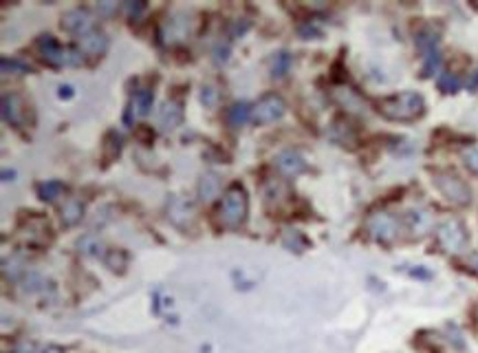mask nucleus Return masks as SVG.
<instances>
[{
	"label": "nucleus",
	"instance_id": "obj_16",
	"mask_svg": "<svg viewBox=\"0 0 478 353\" xmlns=\"http://www.w3.org/2000/svg\"><path fill=\"white\" fill-rule=\"evenodd\" d=\"M183 124V106L181 102L177 100H168L163 102V106L159 109V126L161 130H174Z\"/></svg>",
	"mask_w": 478,
	"mask_h": 353
},
{
	"label": "nucleus",
	"instance_id": "obj_8",
	"mask_svg": "<svg viewBox=\"0 0 478 353\" xmlns=\"http://www.w3.org/2000/svg\"><path fill=\"white\" fill-rule=\"evenodd\" d=\"M36 51H38V56L45 60L49 67H56V69L67 67V51H69V47H62L51 34L38 36Z\"/></svg>",
	"mask_w": 478,
	"mask_h": 353
},
{
	"label": "nucleus",
	"instance_id": "obj_43",
	"mask_svg": "<svg viewBox=\"0 0 478 353\" xmlns=\"http://www.w3.org/2000/svg\"><path fill=\"white\" fill-rule=\"evenodd\" d=\"M38 353H65V349L58 347V345H49V347H45V349H40Z\"/></svg>",
	"mask_w": 478,
	"mask_h": 353
},
{
	"label": "nucleus",
	"instance_id": "obj_41",
	"mask_svg": "<svg viewBox=\"0 0 478 353\" xmlns=\"http://www.w3.org/2000/svg\"><path fill=\"white\" fill-rule=\"evenodd\" d=\"M465 87H467V91H472V93H478V69L474 71V73L467 78V82H465Z\"/></svg>",
	"mask_w": 478,
	"mask_h": 353
},
{
	"label": "nucleus",
	"instance_id": "obj_14",
	"mask_svg": "<svg viewBox=\"0 0 478 353\" xmlns=\"http://www.w3.org/2000/svg\"><path fill=\"white\" fill-rule=\"evenodd\" d=\"M406 227L414 234V236H423L432 230L434 225V216L428 207H412V210L406 212Z\"/></svg>",
	"mask_w": 478,
	"mask_h": 353
},
{
	"label": "nucleus",
	"instance_id": "obj_32",
	"mask_svg": "<svg viewBox=\"0 0 478 353\" xmlns=\"http://www.w3.org/2000/svg\"><path fill=\"white\" fill-rule=\"evenodd\" d=\"M437 84L443 93H456V91H461L463 87V80L456 76V73H450V71H445V73L439 76L437 80Z\"/></svg>",
	"mask_w": 478,
	"mask_h": 353
},
{
	"label": "nucleus",
	"instance_id": "obj_31",
	"mask_svg": "<svg viewBox=\"0 0 478 353\" xmlns=\"http://www.w3.org/2000/svg\"><path fill=\"white\" fill-rule=\"evenodd\" d=\"M439 67H441V51L439 49L423 54V69H421L423 78H432L439 71Z\"/></svg>",
	"mask_w": 478,
	"mask_h": 353
},
{
	"label": "nucleus",
	"instance_id": "obj_25",
	"mask_svg": "<svg viewBox=\"0 0 478 353\" xmlns=\"http://www.w3.org/2000/svg\"><path fill=\"white\" fill-rule=\"evenodd\" d=\"M104 265L115 274H124L128 267V252L126 250H109L104 256Z\"/></svg>",
	"mask_w": 478,
	"mask_h": 353
},
{
	"label": "nucleus",
	"instance_id": "obj_34",
	"mask_svg": "<svg viewBox=\"0 0 478 353\" xmlns=\"http://www.w3.org/2000/svg\"><path fill=\"white\" fill-rule=\"evenodd\" d=\"M461 159H463V163H465V168L470 170L472 174L478 176V148H476V146L465 148V150L461 152Z\"/></svg>",
	"mask_w": 478,
	"mask_h": 353
},
{
	"label": "nucleus",
	"instance_id": "obj_17",
	"mask_svg": "<svg viewBox=\"0 0 478 353\" xmlns=\"http://www.w3.org/2000/svg\"><path fill=\"white\" fill-rule=\"evenodd\" d=\"M168 219L172 221L177 227H185L192 223L194 219V210L192 205H190L185 199H181V196H172L168 203Z\"/></svg>",
	"mask_w": 478,
	"mask_h": 353
},
{
	"label": "nucleus",
	"instance_id": "obj_37",
	"mask_svg": "<svg viewBox=\"0 0 478 353\" xmlns=\"http://www.w3.org/2000/svg\"><path fill=\"white\" fill-rule=\"evenodd\" d=\"M146 3H141V0H139V3H126L124 5V9H126V14H128V18L130 20H139L141 18V14L146 12Z\"/></svg>",
	"mask_w": 478,
	"mask_h": 353
},
{
	"label": "nucleus",
	"instance_id": "obj_36",
	"mask_svg": "<svg viewBox=\"0 0 478 353\" xmlns=\"http://www.w3.org/2000/svg\"><path fill=\"white\" fill-rule=\"evenodd\" d=\"M297 34H300L304 40H311V38H320L322 36V29L317 27L313 20H309V23L300 25V29H297Z\"/></svg>",
	"mask_w": 478,
	"mask_h": 353
},
{
	"label": "nucleus",
	"instance_id": "obj_13",
	"mask_svg": "<svg viewBox=\"0 0 478 353\" xmlns=\"http://www.w3.org/2000/svg\"><path fill=\"white\" fill-rule=\"evenodd\" d=\"M152 104H155V93L150 89H141L137 91L128 109H126V115H124V122L126 124H133V117H146L148 113L152 111Z\"/></svg>",
	"mask_w": 478,
	"mask_h": 353
},
{
	"label": "nucleus",
	"instance_id": "obj_28",
	"mask_svg": "<svg viewBox=\"0 0 478 353\" xmlns=\"http://www.w3.org/2000/svg\"><path fill=\"white\" fill-rule=\"evenodd\" d=\"M102 150H104V157L109 159V161L120 157V152H122V135L117 133V130H109V133H106Z\"/></svg>",
	"mask_w": 478,
	"mask_h": 353
},
{
	"label": "nucleus",
	"instance_id": "obj_7",
	"mask_svg": "<svg viewBox=\"0 0 478 353\" xmlns=\"http://www.w3.org/2000/svg\"><path fill=\"white\" fill-rule=\"evenodd\" d=\"M190 31H192V20H190L185 12H179L174 16H170L161 25L159 38H161L163 45H177V43H183L190 36Z\"/></svg>",
	"mask_w": 478,
	"mask_h": 353
},
{
	"label": "nucleus",
	"instance_id": "obj_30",
	"mask_svg": "<svg viewBox=\"0 0 478 353\" xmlns=\"http://www.w3.org/2000/svg\"><path fill=\"white\" fill-rule=\"evenodd\" d=\"M417 47L421 49V54H428V51L439 49V34L432 29H423L417 34Z\"/></svg>",
	"mask_w": 478,
	"mask_h": 353
},
{
	"label": "nucleus",
	"instance_id": "obj_12",
	"mask_svg": "<svg viewBox=\"0 0 478 353\" xmlns=\"http://www.w3.org/2000/svg\"><path fill=\"white\" fill-rule=\"evenodd\" d=\"M273 163H275V168H278L284 176H297V174L306 172V168H309V166H306V159L297 150H282V152H278V155H275Z\"/></svg>",
	"mask_w": 478,
	"mask_h": 353
},
{
	"label": "nucleus",
	"instance_id": "obj_3",
	"mask_svg": "<svg viewBox=\"0 0 478 353\" xmlns=\"http://www.w3.org/2000/svg\"><path fill=\"white\" fill-rule=\"evenodd\" d=\"M434 185L439 188V192L454 205H470L472 203V190L459 174H454L450 170H441L434 172Z\"/></svg>",
	"mask_w": 478,
	"mask_h": 353
},
{
	"label": "nucleus",
	"instance_id": "obj_20",
	"mask_svg": "<svg viewBox=\"0 0 478 353\" xmlns=\"http://www.w3.org/2000/svg\"><path fill=\"white\" fill-rule=\"evenodd\" d=\"M328 137H331L335 144H339V146H348V148L355 146V141H357V135H355L353 126L344 119H335L331 124V128H328Z\"/></svg>",
	"mask_w": 478,
	"mask_h": 353
},
{
	"label": "nucleus",
	"instance_id": "obj_23",
	"mask_svg": "<svg viewBox=\"0 0 478 353\" xmlns=\"http://www.w3.org/2000/svg\"><path fill=\"white\" fill-rule=\"evenodd\" d=\"M38 196L42 201H47V203H53V201H58L62 194L67 192V185L62 183V181H42L38 183Z\"/></svg>",
	"mask_w": 478,
	"mask_h": 353
},
{
	"label": "nucleus",
	"instance_id": "obj_38",
	"mask_svg": "<svg viewBox=\"0 0 478 353\" xmlns=\"http://www.w3.org/2000/svg\"><path fill=\"white\" fill-rule=\"evenodd\" d=\"M227 58H229V43H218L216 45V49H214V60L218 62V65H223V62H227Z\"/></svg>",
	"mask_w": 478,
	"mask_h": 353
},
{
	"label": "nucleus",
	"instance_id": "obj_24",
	"mask_svg": "<svg viewBox=\"0 0 478 353\" xmlns=\"http://www.w3.org/2000/svg\"><path fill=\"white\" fill-rule=\"evenodd\" d=\"M291 65H293V58L289 51H278V54H273L271 56V78L275 80L284 78L291 71Z\"/></svg>",
	"mask_w": 478,
	"mask_h": 353
},
{
	"label": "nucleus",
	"instance_id": "obj_5",
	"mask_svg": "<svg viewBox=\"0 0 478 353\" xmlns=\"http://www.w3.org/2000/svg\"><path fill=\"white\" fill-rule=\"evenodd\" d=\"M366 230H368V234L373 236L377 243L388 245V243H392L399 236L401 223H399L397 216L390 214V212H375V214L368 216Z\"/></svg>",
	"mask_w": 478,
	"mask_h": 353
},
{
	"label": "nucleus",
	"instance_id": "obj_4",
	"mask_svg": "<svg viewBox=\"0 0 478 353\" xmlns=\"http://www.w3.org/2000/svg\"><path fill=\"white\" fill-rule=\"evenodd\" d=\"M286 113V102L282 100V95L278 93H267L262 95L251 109V122L258 124V126H264V124H273L282 119V115Z\"/></svg>",
	"mask_w": 478,
	"mask_h": 353
},
{
	"label": "nucleus",
	"instance_id": "obj_27",
	"mask_svg": "<svg viewBox=\"0 0 478 353\" xmlns=\"http://www.w3.org/2000/svg\"><path fill=\"white\" fill-rule=\"evenodd\" d=\"M282 245L291 252H304L309 247V238L297 230H284L282 234Z\"/></svg>",
	"mask_w": 478,
	"mask_h": 353
},
{
	"label": "nucleus",
	"instance_id": "obj_35",
	"mask_svg": "<svg viewBox=\"0 0 478 353\" xmlns=\"http://www.w3.org/2000/svg\"><path fill=\"white\" fill-rule=\"evenodd\" d=\"M201 104H203L205 109H214L218 104V91L216 87L212 84H205L203 89H201Z\"/></svg>",
	"mask_w": 478,
	"mask_h": 353
},
{
	"label": "nucleus",
	"instance_id": "obj_21",
	"mask_svg": "<svg viewBox=\"0 0 478 353\" xmlns=\"http://www.w3.org/2000/svg\"><path fill=\"white\" fill-rule=\"evenodd\" d=\"M251 109L247 102H236L227 109V124L231 128H240L251 119Z\"/></svg>",
	"mask_w": 478,
	"mask_h": 353
},
{
	"label": "nucleus",
	"instance_id": "obj_6",
	"mask_svg": "<svg viewBox=\"0 0 478 353\" xmlns=\"http://www.w3.org/2000/svg\"><path fill=\"white\" fill-rule=\"evenodd\" d=\"M437 241L445 252L459 254L467 247V230L459 219H448L437 227Z\"/></svg>",
	"mask_w": 478,
	"mask_h": 353
},
{
	"label": "nucleus",
	"instance_id": "obj_22",
	"mask_svg": "<svg viewBox=\"0 0 478 353\" xmlns=\"http://www.w3.org/2000/svg\"><path fill=\"white\" fill-rule=\"evenodd\" d=\"M60 219L67 227L78 225L84 219V203L78 199H69L65 205H62V212H60Z\"/></svg>",
	"mask_w": 478,
	"mask_h": 353
},
{
	"label": "nucleus",
	"instance_id": "obj_2",
	"mask_svg": "<svg viewBox=\"0 0 478 353\" xmlns=\"http://www.w3.org/2000/svg\"><path fill=\"white\" fill-rule=\"evenodd\" d=\"M249 214V196L245 185L234 181L229 188L223 194V201L218 207V216L220 223L227 227V230H238V227L247 221Z\"/></svg>",
	"mask_w": 478,
	"mask_h": 353
},
{
	"label": "nucleus",
	"instance_id": "obj_45",
	"mask_svg": "<svg viewBox=\"0 0 478 353\" xmlns=\"http://www.w3.org/2000/svg\"><path fill=\"white\" fill-rule=\"evenodd\" d=\"M472 265L478 269V254H474V256H472Z\"/></svg>",
	"mask_w": 478,
	"mask_h": 353
},
{
	"label": "nucleus",
	"instance_id": "obj_33",
	"mask_svg": "<svg viewBox=\"0 0 478 353\" xmlns=\"http://www.w3.org/2000/svg\"><path fill=\"white\" fill-rule=\"evenodd\" d=\"M45 285H47L45 276L36 274V272H29V274H25V278H23V289H25V292H29V294L40 292V289H45Z\"/></svg>",
	"mask_w": 478,
	"mask_h": 353
},
{
	"label": "nucleus",
	"instance_id": "obj_18",
	"mask_svg": "<svg viewBox=\"0 0 478 353\" xmlns=\"http://www.w3.org/2000/svg\"><path fill=\"white\" fill-rule=\"evenodd\" d=\"M76 247H78V252L82 256H87V258H102V261H104L106 252H109V250H106V245H104L102 238L98 234H93V232L80 236Z\"/></svg>",
	"mask_w": 478,
	"mask_h": 353
},
{
	"label": "nucleus",
	"instance_id": "obj_11",
	"mask_svg": "<svg viewBox=\"0 0 478 353\" xmlns=\"http://www.w3.org/2000/svg\"><path fill=\"white\" fill-rule=\"evenodd\" d=\"M109 36L104 34L102 29L95 27L89 34H84L78 38V47L84 56H91V58H102L106 51H109Z\"/></svg>",
	"mask_w": 478,
	"mask_h": 353
},
{
	"label": "nucleus",
	"instance_id": "obj_19",
	"mask_svg": "<svg viewBox=\"0 0 478 353\" xmlns=\"http://www.w3.org/2000/svg\"><path fill=\"white\" fill-rule=\"evenodd\" d=\"M196 192H198V199L203 203H212L220 194V176L216 172H205L198 179Z\"/></svg>",
	"mask_w": 478,
	"mask_h": 353
},
{
	"label": "nucleus",
	"instance_id": "obj_44",
	"mask_svg": "<svg viewBox=\"0 0 478 353\" xmlns=\"http://www.w3.org/2000/svg\"><path fill=\"white\" fill-rule=\"evenodd\" d=\"M14 179H16V170L5 168V170H3V181H14Z\"/></svg>",
	"mask_w": 478,
	"mask_h": 353
},
{
	"label": "nucleus",
	"instance_id": "obj_15",
	"mask_svg": "<svg viewBox=\"0 0 478 353\" xmlns=\"http://www.w3.org/2000/svg\"><path fill=\"white\" fill-rule=\"evenodd\" d=\"M3 119L9 124V126H23L25 102L18 93H5L3 95Z\"/></svg>",
	"mask_w": 478,
	"mask_h": 353
},
{
	"label": "nucleus",
	"instance_id": "obj_39",
	"mask_svg": "<svg viewBox=\"0 0 478 353\" xmlns=\"http://www.w3.org/2000/svg\"><path fill=\"white\" fill-rule=\"evenodd\" d=\"M100 14L102 16H111V14H115L117 12V9H120V7H117V3H113V0H106V3H100Z\"/></svg>",
	"mask_w": 478,
	"mask_h": 353
},
{
	"label": "nucleus",
	"instance_id": "obj_29",
	"mask_svg": "<svg viewBox=\"0 0 478 353\" xmlns=\"http://www.w3.org/2000/svg\"><path fill=\"white\" fill-rule=\"evenodd\" d=\"M3 274L7 280H18V278H25L27 269H25V261L20 256H9L3 261Z\"/></svg>",
	"mask_w": 478,
	"mask_h": 353
},
{
	"label": "nucleus",
	"instance_id": "obj_40",
	"mask_svg": "<svg viewBox=\"0 0 478 353\" xmlns=\"http://www.w3.org/2000/svg\"><path fill=\"white\" fill-rule=\"evenodd\" d=\"M137 137H139L144 144H150L152 137H155V133L148 128V126H139V128H137Z\"/></svg>",
	"mask_w": 478,
	"mask_h": 353
},
{
	"label": "nucleus",
	"instance_id": "obj_26",
	"mask_svg": "<svg viewBox=\"0 0 478 353\" xmlns=\"http://www.w3.org/2000/svg\"><path fill=\"white\" fill-rule=\"evenodd\" d=\"M0 69H3L5 76H27V73H34V69H31L25 60L9 58V56H3V60H0Z\"/></svg>",
	"mask_w": 478,
	"mask_h": 353
},
{
	"label": "nucleus",
	"instance_id": "obj_9",
	"mask_svg": "<svg viewBox=\"0 0 478 353\" xmlns=\"http://www.w3.org/2000/svg\"><path fill=\"white\" fill-rule=\"evenodd\" d=\"M60 27L65 29L67 34H73V36L80 38V36L89 34V31L95 29V16H93V12H89V9H84V7L69 9V12L62 16Z\"/></svg>",
	"mask_w": 478,
	"mask_h": 353
},
{
	"label": "nucleus",
	"instance_id": "obj_1",
	"mask_svg": "<svg viewBox=\"0 0 478 353\" xmlns=\"http://www.w3.org/2000/svg\"><path fill=\"white\" fill-rule=\"evenodd\" d=\"M379 113L392 122H414L426 113V100L417 91H403L377 102Z\"/></svg>",
	"mask_w": 478,
	"mask_h": 353
},
{
	"label": "nucleus",
	"instance_id": "obj_42",
	"mask_svg": "<svg viewBox=\"0 0 478 353\" xmlns=\"http://www.w3.org/2000/svg\"><path fill=\"white\" fill-rule=\"evenodd\" d=\"M58 95H60V100H71L73 98V87H65V84H62L60 89H58Z\"/></svg>",
	"mask_w": 478,
	"mask_h": 353
},
{
	"label": "nucleus",
	"instance_id": "obj_10",
	"mask_svg": "<svg viewBox=\"0 0 478 353\" xmlns=\"http://www.w3.org/2000/svg\"><path fill=\"white\" fill-rule=\"evenodd\" d=\"M333 100L339 109H344L350 115H364L366 113V102L355 89L350 87H335L333 89Z\"/></svg>",
	"mask_w": 478,
	"mask_h": 353
}]
</instances>
